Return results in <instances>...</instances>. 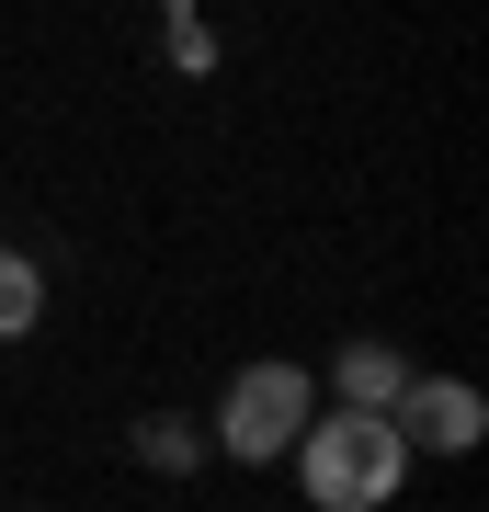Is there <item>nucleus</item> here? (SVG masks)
Listing matches in <instances>:
<instances>
[{
	"label": "nucleus",
	"instance_id": "obj_2",
	"mask_svg": "<svg viewBox=\"0 0 489 512\" xmlns=\"http://www.w3.org/2000/svg\"><path fill=\"white\" fill-rule=\"evenodd\" d=\"M308 421H319L308 365H239L228 399H217V456L273 467V456H296V433H308Z\"/></svg>",
	"mask_w": 489,
	"mask_h": 512
},
{
	"label": "nucleus",
	"instance_id": "obj_6",
	"mask_svg": "<svg viewBox=\"0 0 489 512\" xmlns=\"http://www.w3.org/2000/svg\"><path fill=\"white\" fill-rule=\"evenodd\" d=\"M137 467H160V478H182V467H205V433L182 410H148L137 421Z\"/></svg>",
	"mask_w": 489,
	"mask_h": 512
},
{
	"label": "nucleus",
	"instance_id": "obj_5",
	"mask_svg": "<svg viewBox=\"0 0 489 512\" xmlns=\"http://www.w3.org/2000/svg\"><path fill=\"white\" fill-rule=\"evenodd\" d=\"M35 319H46V262L0 239V342H23V330H35Z\"/></svg>",
	"mask_w": 489,
	"mask_h": 512
},
{
	"label": "nucleus",
	"instance_id": "obj_4",
	"mask_svg": "<svg viewBox=\"0 0 489 512\" xmlns=\"http://www.w3.org/2000/svg\"><path fill=\"white\" fill-rule=\"evenodd\" d=\"M410 376H421L410 353H387V342H342V353H330V410H399Z\"/></svg>",
	"mask_w": 489,
	"mask_h": 512
},
{
	"label": "nucleus",
	"instance_id": "obj_1",
	"mask_svg": "<svg viewBox=\"0 0 489 512\" xmlns=\"http://www.w3.org/2000/svg\"><path fill=\"white\" fill-rule=\"evenodd\" d=\"M410 478V444L387 410H330L296 433V490H308L319 512H387Z\"/></svg>",
	"mask_w": 489,
	"mask_h": 512
},
{
	"label": "nucleus",
	"instance_id": "obj_3",
	"mask_svg": "<svg viewBox=\"0 0 489 512\" xmlns=\"http://www.w3.org/2000/svg\"><path fill=\"white\" fill-rule=\"evenodd\" d=\"M387 421H399L410 456H478V444H489V399H478L467 376H410Z\"/></svg>",
	"mask_w": 489,
	"mask_h": 512
},
{
	"label": "nucleus",
	"instance_id": "obj_7",
	"mask_svg": "<svg viewBox=\"0 0 489 512\" xmlns=\"http://www.w3.org/2000/svg\"><path fill=\"white\" fill-rule=\"evenodd\" d=\"M160 12H171V69H182V80H194V69H217V35H205V12H194V0H160Z\"/></svg>",
	"mask_w": 489,
	"mask_h": 512
}]
</instances>
